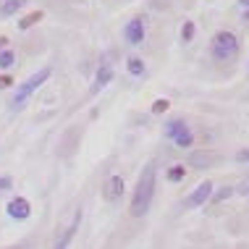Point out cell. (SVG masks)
<instances>
[{
  "mask_svg": "<svg viewBox=\"0 0 249 249\" xmlns=\"http://www.w3.org/2000/svg\"><path fill=\"white\" fill-rule=\"evenodd\" d=\"M152 197H155V168H144L142 176H139V181H137V189H134L129 213L134 215V218L147 215V210H150V205H152Z\"/></svg>",
  "mask_w": 249,
  "mask_h": 249,
  "instance_id": "6da1fadb",
  "label": "cell"
},
{
  "mask_svg": "<svg viewBox=\"0 0 249 249\" xmlns=\"http://www.w3.org/2000/svg\"><path fill=\"white\" fill-rule=\"evenodd\" d=\"M50 73H53V71L45 66V69H39V71L32 73L26 82H21V87H18V89L11 95V100H8V107H11V110H21V107L26 105V100H29V97L39 89V87H42V84L50 79Z\"/></svg>",
  "mask_w": 249,
  "mask_h": 249,
  "instance_id": "7a4b0ae2",
  "label": "cell"
},
{
  "mask_svg": "<svg viewBox=\"0 0 249 249\" xmlns=\"http://www.w3.org/2000/svg\"><path fill=\"white\" fill-rule=\"evenodd\" d=\"M210 50H213V58L220 60V63H231V60L239 58V39L233 32H218L210 42Z\"/></svg>",
  "mask_w": 249,
  "mask_h": 249,
  "instance_id": "3957f363",
  "label": "cell"
},
{
  "mask_svg": "<svg viewBox=\"0 0 249 249\" xmlns=\"http://www.w3.org/2000/svg\"><path fill=\"white\" fill-rule=\"evenodd\" d=\"M124 37H126V42H129V45H142L144 37H147V24H144V18H142V16L131 18V21L126 24V29H124Z\"/></svg>",
  "mask_w": 249,
  "mask_h": 249,
  "instance_id": "277c9868",
  "label": "cell"
},
{
  "mask_svg": "<svg viewBox=\"0 0 249 249\" xmlns=\"http://www.w3.org/2000/svg\"><path fill=\"white\" fill-rule=\"evenodd\" d=\"M5 213H8L13 220H26L32 215V205H29V199H24V197H13L8 205H5Z\"/></svg>",
  "mask_w": 249,
  "mask_h": 249,
  "instance_id": "5b68a950",
  "label": "cell"
},
{
  "mask_svg": "<svg viewBox=\"0 0 249 249\" xmlns=\"http://www.w3.org/2000/svg\"><path fill=\"white\" fill-rule=\"evenodd\" d=\"M213 181H202V184L197 186V189H194L189 197H186V207H202L205 205L207 199H210V194H213Z\"/></svg>",
  "mask_w": 249,
  "mask_h": 249,
  "instance_id": "8992f818",
  "label": "cell"
},
{
  "mask_svg": "<svg viewBox=\"0 0 249 249\" xmlns=\"http://www.w3.org/2000/svg\"><path fill=\"white\" fill-rule=\"evenodd\" d=\"M79 223H82V210H73L69 228H66V231H60V236L55 239V249H63V247H69V244H71L73 233L79 231Z\"/></svg>",
  "mask_w": 249,
  "mask_h": 249,
  "instance_id": "52a82bcc",
  "label": "cell"
},
{
  "mask_svg": "<svg viewBox=\"0 0 249 249\" xmlns=\"http://www.w3.org/2000/svg\"><path fill=\"white\" fill-rule=\"evenodd\" d=\"M110 79H113V66L110 63H103L97 69V73H95V82H92V87H89V92L92 95H97V92H103L107 84H110Z\"/></svg>",
  "mask_w": 249,
  "mask_h": 249,
  "instance_id": "ba28073f",
  "label": "cell"
},
{
  "mask_svg": "<svg viewBox=\"0 0 249 249\" xmlns=\"http://www.w3.org/2000/svg\"><path fill=\"white\" fill-rule=\"evenodd\" d=\"M173 144L176 147H181V150H186V147H192V142H194V134H192V129L186 124H181L176 131H173Z\"/></svg>",
  "mask_w": 249,
  "mask_h": 249,
  "instance_id": "9c48e42d",
  "label": "cell"
},
{
  "mask_svg": "<svg viewBox=\"0 0 249 249\" xmlns=\"http://www.w3.org/2000/svg\"><path fill=\"white\" fill-rule=\"evenodd\" d=\"M124 189H126L124 178H121V176H110V181H107V186H105V197L110 202H118L121 197H124Z\"/></svg>",
  "mask_w": 249,
  "mask_h": 249,
  "instance_id": "30bf717a",
  "label": "cell"
},
{
  "mask_svg": "<svg viewBox=\"0 0 249 249\" xmlns=\"http://www.w3.org/2000/svg\"><path fill=\"white\" fill-rule=\"evenodd\" d=\"M26 3H29V0H3V3H0V18H8L13 13H18Z\"/></svg>",
  "mask_w": 249,
  "mask_h": 249,
  "instance_id": "8fae6325",
  "label": "cell"
},
{
  "mask_svg": "<svg viewBox=\"0 0 249 249\" xmlns=\"http://www.w3.org/2000/svg\"><path fill=\"white\" fill-rule=\"evenodd\" d=\"M45 18V11H32V13H26V16H21V21H18V29L26 32V29H32L35 24H39Z\"/></svg>",
  "mask_w": 249,
  "mask_h": 249,
  "instance_id": "7c38bea8",
  "label": "cell"
},
{
  "mask_svg": "<svg viewBox=\"0 0 249 249\" xmlns=\"http://www.w3.org/2000/svg\"><path fill=\"white\" fill-rule=\"evenodd\" d=\"M126 69H129V73H134V76H144V60L131 55L129 60H126Z\"/></svg>",
  "mask_w": 249,
  "mask_h": 249,
  "instance_id": "4fadbf2b",
  "label": "cell"
},
{
  "mask_svg": "<svg viewBox=\"0 0 249 249\" xmlns=\"http://www.w3.org/2000/svg\"><path fill=\"white\" fill-rule=\"evenodd\" d=\"M194 35H197V26H194V21H184V26H181V42H192Z\"/></svg>",
  "mask_w": 249,
  "mask_h": 249,
  "instance_id": "5bb4252c",
  "label": "cell"
},
{
  "mask_svg": "<svg viewBox=\"0 0 249 249\" xmlns=\"http://www.w3.org/2000/svg\"><path fill=\"white\" fill-rule=\"evenodd\" d=\"M184 176H186V168L184 165H171V168H168V181H173V184H178Z\"/></svg>",
  "mask_w": 249,
  "mask_h": 249,
  "instance_id": "9a60e30c",
  "label": "cell"
},
{
  "mask_svg": "<svg viewBox=\"0 0 249 249\" xmlns=\"http://www.w3.org/2000/svg\"><path fill=\"white\" fill-rule=\"evenodd\" d=\"M213 192H215V189H213ZM233 192H236L233 186H223V189H218L215 194H210V199H213V202H223V199H228V197H231Z\"/></svg>",
  "mask_w": 249,
  "mask_h": 249,
  "instance_id": "2e32d148",
  "label": "cell"
},
{
  "mask_svg": "<svg viewBox=\"0 0 249 249\" xmlns=\"http://www.w3.org/2000/svg\"><path fill=\"white\" fill-rule=\"evenodd\" d=\"M16 63V55L11 50H0V69H11Z\"/></svg>",
  "mask_w": 249,
  "mask_h": 249,
  "instance_id": "e0dca14e",
  "label": "cell"
},
{
  "mask_svg": "<svg viewBox=\"0 0 249 249\" xmlns=\"http://www.w3.org/2000/svg\"><path fill=\"white\" fill-rule=\"evenodd\" d=\"M181 124H186V121H184V118H171V121H168V124H165V137L171 139V137H173V131H176Z\"/></svg>",
  "mask_w": 249,
  "mask_h": 249,
  "instance_id": "ac0fdd59",
  "label": "cell"
},
{
  "mask_svg": "<svg viewBox=\"0 0 249 249\" xmlns=\"http://www.w3.org/2000/svg\"><path fill=\"white\" fill-rule=\"evenodd\" d=\"M168 107H171V103H168L165 97H160V100H155V103H152V113H165Z\"/></svg>",
  "mask_w": 249,
  "mask_h": 249,
  "instance_id": "d6986e66",
  "label": "cell"
},
{
  "mask_svg": "<svg viewBox=\"0 0 249 249\" xmlns=\"http://www.w3.org/2000/svg\"><path fill=\"white\" fill-rule=\"evenodd\" d=\"M189 163H192V165H197V168H202V165H207V163H210V158H205V155H192V158H189Z\"/></svg>",
  "mask_w": 249,
  "mask_h": 249,
  "instance_id": "ffe728a7",
  "label": "cell"
},
{
  "mask_svg": "<svg viewBox=\"0 0 249 249\" xmlns=\"http://www.w3.org/2000/svg\"><path fill=\"white\" fill-rule=\"evenodd\" d=\"M13 186V181H11V176H0V192H8Z\"/></svg>",
  "mask_w": 249,
  "mask_h": 249,
  "instance_id": "44dd1931",
  "label": "cell"
},
{
  "mask_svg": "<svg viewBox=\"0 0 249 249\" xmlns=\"http://www.w3.org/2000/svg\"><path fill=\"white\" fill-rule=\"evenodd\" d=\"M11 84H13V79L8 73H3V76H0V89H5V87H11Z\"/></svg>",
  "mask_w": 249,
  "mask_h": 249,
  "instance_id": "7402d4cb",
  "label": "cell"
},
{
  "mask_svg": "<svg viewBox=\"0 0 249 249\" xmlns=\"http://www.w3.org/2000/svg\"><path fill=\"white\" fill-rule=\"evenodd\" d=\"M239 194H249V178H247V181H244V184H241V186H239Z\"/></svg>",
  "mask_w": 249,
  "mask_h": 249,
  "instance_id": "603a6c76",
  "label": "cell"
},
{
  "mask_svg": "<svg viewBox=\"0 0 249 249\" xmlns=\"http://www.w3.org/2000/svg\"><path fill=\"white\" fill-rule=\"evenodd\" d=\"M241 24L249 26V8H244V16H241Z\"/></svg>",
  "mask_w": 249,
  "mask_h": 249,
  "instance_id": "cb8c5ba5",
  "label": "cell"
},
{
  "mask_svg": "<svg viewBox=\"0 0 249 249\" xmlns=\"http://www.w3.org/2000/svg\"><path fill=\"white\" fill-rule=\"evenodd\" d=\"M239 5L241 8H249V0H239Z\"/></svg>",
  "mask_w": 249,
  "mask_h": 249,
  "instance_id": "d4e9b609",
  "label": "cell"
}]
</instances>
